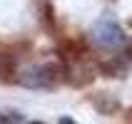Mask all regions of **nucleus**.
<instances>
[{"label": "nucleus", "mask_w": 132, "mask_h": 124, "mask_svg": "<svg viewBox=\"0 0 132 124\" xmlns=\"http://www.w3.org/2000/svg\"><path fill=\"white\" fill-rule=\"evenodd\" d=\"M92 37L102 47H120V45L125 42V35H122L120 25L112 22V20H100L95 25V30H92Z\"/></svg>", "instance_id": "nucleus-1"}, {"label": "nucleus", "mask_w": 132, "mask_h": 124, "mask_svg": "<svg viewBox=\"0 0 132 124\" xmlns=\"http://www.w3.org/2000/svg\"><path fill=\"white\" fill-rule=\"evenodd\" d=\"M20 80L28 87H47L52 82V67H32V70H25Z\"/></svg>", "instance_id": "nucleus-2"}]
</instances>
